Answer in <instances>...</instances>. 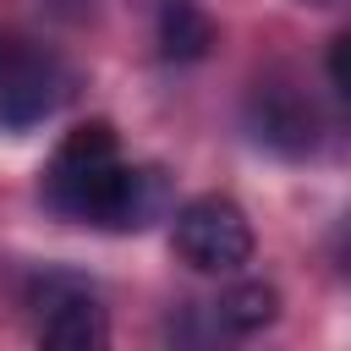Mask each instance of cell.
Wrapping results in <instances>:
<instances>
[{
    "label": "cell",
    "mask_w": 351,
    "mask_h": 351,
    "mask_svg": "<svg viewBox=\"0 0 351 351\" xmlns=\"http://www.w3.org/2000/svg\"><path fill=\"white\" fill-rule=\"evenodd\" d=\"M247 126L263 148H274L285 159H296L318 143V115L291 82H258L247 99Z\"/></svg>",
    "instance_id": "cell-5"
},
{
    "label": "cell",
    "mask_w": 351,
    "mask_h": 351,
    "mask_svg": "<svg viewBox=\"0 0 351 351\" xmlns=\"http://www.w3.org/2000/svg\"><path fill=\"white\" fill-rule=\"evenodd\" d=\"M302 5H335V0H302Z\"/></svg>",
    "instance_id": "cell-9"
},
{
    "label": "cell",
    "mask_w": 351,
    "mask_h": 351,
    "mask_svg": "<svg viewBox=\"0 0 351 351\" xmlns=\"http://www.w3.org/2000/svg\"><path fill=\"white\" fill-rule=\"evenodd\" d=\"M329 82H335V93L351 104V33H340V38L329 44Z\"/></svg>",
    "instance_id": "cell-8"
},
{
    "label": "cell",
    "mask_w": 351,
    "mask_h": 351,
    "mask_svg": "<svg viewBox=\"0 0 351 351\" xmlns=\"http://www.w3.org/2000/svg\"><path fill=\"white\" fill-rule=\"evenodd\" d=\"M66 99H71V71L60 66V55H49L22 33H0V126L27 132L49 121Z\"/></svg>",
    "instance_id": "cell-2"
},
{
    "label": "cell",
    "mask_w": 351,
    "mask_h": 351,
    "mask_svg": "<svg viewBox=\"0 0 351 351\" xmlns=\"http://www.w3.org/2000/svg\"><path fill=\"white\" fill-rule=\"evenodd\" d=\"M126 181H132V165H121V148H115L110 121H82V126H71L60 137L55 159L44 165L38 197H44L49 214H60L71 225L121 230Z\"/></svg>",
    "instance_id": "cell-1"
},
{
    "label": "cell",
    "mask_w": 351,
    "mask_h": 351,
    "mask_svg": "<svg viewBox=\"0 0 351 351\" xmlns=\"http://www.w3.org/2000/svg\"><path fill=\"white\" fill-rule=\"evenodd\" d=\"M170 236L197 274H236L241 263H252V219L230 197H192L186 208H176Z\"/></svg>",
    "instance_id": "cell-3"
},
{
    "label": "cell",
    "mask_w": 351,
    "mask_h": 351,
    "mask_svg": "<svg viewBox=\"0 0 351 351\" xmlns=\"http://www.w3.org/2000/svg\"><path fill=\"white\" fill-rule=\"evenodd\" d=\"M214 318H219V329H230V335H258V329H269V324L280 318V291L263 285V280H241V285H230V291L214 302Z\"/></svg>",
    "instance_id": "cell-7"
},
{
    "label": "cell",
    "mask_w": 351,
    "mask_h": 351,
    "mask_svg": "<svg viewBox=\"0 0 351 351\" xmlns=\"http://www.w3.org/2000/svg\"><path fill=\"white\" fill-rule=\"evenodd\" d=\"M33 307H38V340L44 346H71V351H88V346H104L110 340V324H104V307L93 302V291L71 274H44L33 285Z\"/></svg>",
    "instance_id": "cell-4"
},
{
    "label": "cell",
    "mask_w": 351,
    "mask_h": 351,
    "mask_svg": "<svg viewBox=\"0 0 351 351\" xmlns=\"http://www.w3.org/2000/svg\"><path fill=\"white\" fill-rule=\"evenodd\" d=\"M154 38L165 60H203L214 49V22L197 0H154Z\"/></svg>",
    "instance_id": "cell-6"
}]
</instances>
